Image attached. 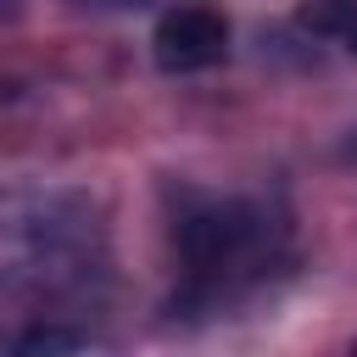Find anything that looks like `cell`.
Returning <instances> with one entry per match:
<instances>
[{
    "instance_id": "obj_1",
    "label": "cell",
    "mask_w": 357,
    "mask_h": 357,
    "mask_svg": "<svg viewBox=\"0 0 357 357\" xmlns=\"http://www.w3.org/2000/svg\"><path fill=\"white\" fill-rule=\"evenodd\" d=\"M106 273V218L67 184H0V301L45 307Z\"/></svg>"
},
{
    "instance_id": "obj_2",
    "label": "cell",
    "mask_w": 357,
    "mask_h": 357,
    "mask_svg": "<svg viewBox=\"0 0 357 357\" xmlns=\"http://www.w3.org/2000/svg\"><path fill=\"white\" fill-rule=\"evenodd\" d=\"M273 245H279V229L251 201H212L178 223V257L190 268L195 296H206V301H218L240 284H257L273 262Z\"/></svg>"
},
{
    "instance_id": "obj_3",
    "label": "cell",
    "mask_w": 357,
    "mask_h": 357,
    "mask_svg": "<svg viewBox=\"0 0 357 357\" xmlns=\"http://www.w3.org/2000/svg\"><path fill=\"white\" fill-rule=\"evenodd\" d=\"M151 56L162 73H206L229 56V22L212 6H173L151 33Z\"/></svg>"
},
{
    "instance_id": "obj_4",
    "label": "cell",
    "mask_w": 357,
    "mask_h": 357,
    "mask_svg": "<svg viewBox=\"0 0 357 357\" xmlns=\"http://www.w3.org/2000/svg\"><path fill=\"white\" fill-rule=\"evenodd\" d=\"M89 346L84 329H67V324H22V329H0V351H17V357H45V351H78Z\"/></svg>"
},
{
    "instance_id": "obj_5",
    "label": "cell",
    "mask_w": 357,
    "mask_h": 357,
    "mask_svg": "<svg viewBox=\"0 0 357 357\" xmlns=\"http://www.w3.org/2000/svg\"><path fill=\"white\" fill-rule=\"evenodd\" d=\"M301 28L318 39H335L340 50L357 56V0H307L301 6Z\"/></svg>"
},
{
    "instance_id": "obj_6",
    "label": "cell",
    "mask_w": 357,
    "mask_h": 357,
    "mask_svg": "<svg viewBox=\"0 0 357 357\" xmlns=\"http://www.w3.org/2000/svg\"><path fill=\"white\" fill-rule=\"evenodd\" d=\"M106 6H139V0H106Z\"/></svg>"
}]
</instances>
